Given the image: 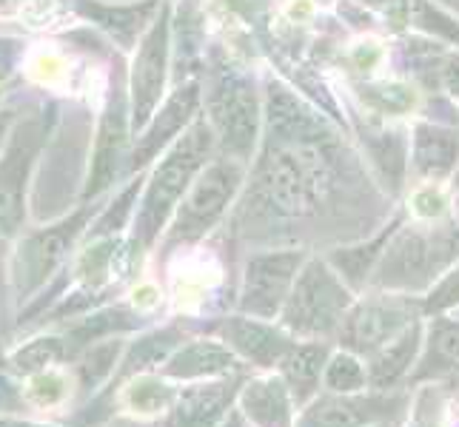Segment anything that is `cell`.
<instances>
[{
	"label": "cell",
	"mask_w": 459,
	"mask_h": 427,
	"mask_svg": "<svg viewBox=\"0 0 459 427\" xmlns=\"http://www.w3.org/2000/svg\"><path fill=\"white\" fill-rule=\"evenodd\" d=\"M137 188H140V183H137V185H129V188H126V192L120 194V200L115 202V209H108V211L100 217V223L94 226L91 236L112 234V231H117V228L126 223V217H129V211H132V200H134V194H137Z\"/></svg>",
	"instance_id": "37"
},
{
	"label": "cell",
	"mask_w": 459,
	"mask_h": 427,
	"mask_svg": "<svg viewBox=\"0 0 459 427\" xmlns=\"http://www.w3.org/2000/svg\"><path fill=\"white\" fill-rule=\"evenodd\" d=\"M169 72V9L160 12V21H154L140 43L137 57L132 63V120L140 129L154 115V106L160 103Z\"/></svg>",
	"instance_id": "12"
},
{
	"label": "cell",
	"mask_w": 459,
	"mask_h": 427,
	"mask_svg": "<svg viewBox=\"0 0 459 427\" xmlns=\"http://www.w3.org/2000/svg\"><path fill=\"white\" fill-rule=\"evenodd\" d=\"M439 414H442V393L434 388H425L417 397L414 414H411V427H439Z\"/></svg>",
	"instance_id": "36"
},
{
	"label": "cell",
	"mask_w": 459,
	"mask_h": 427,
	"mask_svg": "<svg viewBox=\"0 0 459 427\" xmlns=\"http://www.w3.org/2000/svg\"><path fill=\"white\" fill-rule=\"evenodd\" d=\"M174 402L171 388H166L157 379H137L129 388V405L137 414H157V410H166Z\"/></svg>",
	"instance_id": "35"
},
{
	"label": "cell",
	"mask_w": 459,
	"mask_h": 427,
	"mask_svg": "<svg viewBox=\"0 0 459 427\" xmlns=\"http://www.w3.org/2000/svg\"><path fill=\"white\" fill-rule=\"evenodd\" d=\"M223 427H251V424L246 422V414H243V410H229V416H226Z\"/></svg>",
	"instance_id": "43"
},
{
	"label": "cell",
	"mask_w": 459,
	"mask_h": 427,
	"mask_svg": "<svg viewBox=\"0 0 459 427\" xmlns=\"http://www.w3.org/2000/svg\"><path fill=\"white\" fill-rule=\"evenodd\" d=\"M246 177V163L240 160H217L205 168L197 180H192L188 192L183 194L178 219L169 234V245L178 243H195L209 234L220 217L226 214L234 194L240 192Z\"/></svg>",
	"instance_id": "7"
},
{
	"label": "cell",
	"mask_w": 459,
	"mask_h": 427,
	"mask_svg": "<svg viewBox=\"0 0 459 427\" xmlns=\"http://www.w3.org/2000/svg\"><path fill=\"white\" fill-rule=\"evenodd\" d=\"M357 4L385 14V21L394 26H411L425 38L459 49V21L434 0H357Z\"/></svg>",
	"instance_id": "18"
},
{
	"label": "cell",
	"mask_w": 459,
	"mask_h": 427,
	"mask_svg": "<svg viewBox=\"0 0 459 427\" xmlns=\"http://www.w3.org/2000/svg\"><path fill=\"white\" fill-rule=\"evenodd\" d=\"M240 402L246 419H251L257 427H291L294 402L282 376L248 382L240 393Z\"/></svg>",
	"instance_id": "23"
},
{
	"label": "cell",
	"mask_w": 459,
	"mask_h": 427,
	"mask_svg": "<svg viewBox=\"0 0 459 427\" xmlns=\"http://www.w3.org/2000/svg\"><path fill=\"white\" fill-rule=\"evenodd\" d=\"M220 337H223L243 359L255 362L257 368L280 365V359L291 351L294 337L274 325H265L260 320H248V316H229L220 325Z\"/></svg>",
	"instance_id": "17"
},
{
	"label": "cell",
	"mask_w": 459,
	"mask_h": 427,
	"mask_svg": "<svg viewBox=\"0 0 459 427\" xmlns=\"http://www.w3.org/2000/svg\"><path fill=\"white\" fill-rule=\"evenodd\" d=\"M237 379L195 385L171 402L163 427H217L237 397Z\"/></svg>",
	"instance_id": "21"
},
{
	"label": "cell",
	"mask_w": 459,
	"mask_h": 427,
	"mask_svg": "<svg viewBox=\"0 0 459 427\" xmlns=\"http://www.w3.org/2000/svg\"><path fill=\"white\" fill-rule=\"evenodd\" d=\"M0 427H46V424H31V422H14V419H0Z\"/></svg>",
	"instance_id": "46"
},
{
	"label": "cell",
	"mask_w": 459,
	"mask_h": 427,
	"mask_svg": "<svg viewBox=\"0 0 459 427\" xmlns=\"http://www.w3.org/2000/svg\"><path fill=\"white\" fill-rule=\"evenodd\" d=\"M359 100L366 103L379 117H403L417 108V89L400 81H379V83H362Z\"/></svg>",
	"instance_id": "29"
},
{
	"label": "cell",
	"mask_w": 459,
	"mask_h": 427,
	"mask_svg": "<svg viewBox=\"0 0 459 427\" xmlns=\"http://www.w3.org/2000/svg\"><path fill=\"white\" fill-rule=\"evenodd\" d=\"M400 52L405 57V66L411 77L429 91H439V69H442V57H446V43H439L434 38H411L400 46Z\"/></svg>",
	"instance_id": "28"
},
{
	"label": "cell",
	"mask_w": 459,
	"mask_h": 427,
	"mask_svg": "<svg viewBox=\"0 0 459 427\" xmlns=\"http://www.w3.org/2000/svg\"><path fill=\"white\" fill-rule=\"evenodd\" d=\"M29 397L35 399L38 405H55L57 399L66 397V382L55 373H38L31 379V388H29Z\"/></svg>",
	"instance_id": "38"
},
{
	"label": "cell",
	"mask_w": 459,
	"mask_h": 427,
	"mask_svg": "<svg viewBox=\"0 0 459 427\" xmlns=\"http://www.w3.org/2000/svg\"><path fill=\"white\" fill-rule=\"evenodd\" d=\"M405 219V211H394L388 217V223L379 226L374 234H368L366 240H357L351 245H340L334 248L331 254L325 257V262L334 268V271L340 274V279L348 285L351 291H362L368 288V279L374 274V268L379 262V257H383V248L385 243L391 240V234L397 231V226Z\"/></svg>",
	"instance_id": "19"
},
{
	"label": "cell",
	"mask_w": 459,
	"mask_h": 427,
	"mask_svg": "<svg viewBox=\"0 0 459 427\" xmlns=\"http://www.w3.org/2000/svg\"><path fill=\"white\" fill-rule=\"evenodd\" d=\"M368 427H400V419H385V422H374Z\"/></svg>",
	"instance_id": "47"
},
{
	"label": "cell",
	"mask_w": 459,
	"mask_h": 427,
	"mask_svg": "<svg viewBox=\"0 0 459 427\" xmlns=\"http://www.w3.org/2000/svg\"><path fill=\"white\" fill-rule=\"evenodd\" d=\"M325 362H328V347L323 342H303V345L294 342L291 351L280 359L282 382H286L294 405H306L316 393Z\"/></svg>",
	"instance_id": "24"
},
{
	"label": "cell",
	"mask_w": 459,
	"mask_h": 427,
	"mask_svg": "<svg viewBox=\"0 0 459 427\" xmlns=\"http://www.w3.org/2000/svg\"><path fill=\"white\" fill-rule=\"evenodd\" d=\"M354 303V291L323 257H308L297 271V279L280 311L282 328L291 334L323 339L337 334L342 316Z\"/></svg>",
	"instance_id": "4"
},
{
	"label": "cell",
	"mask_w": 459,
	"mask_h": 427,
	"mask_svg": "<svg viewBox=\"0 0 459 427\" xmlns=\"http://www.w3.org/2000/svg\"><path fill=\"white\" fill-rule=\"evenodd\" d=\"M9 125H12V112H0V146H4V140L9 134Z\"/></svg>",
	"instance_id": "44"
},
{
	"label": "cell",
	"mask_w": 459,
	"mask_h": 427,
	"mask_svg": "<svg viewBox=\"0 0 459 427\" xmlns=\"http://www.w3.org/2000/svg\"><path fill=\"white\" fill-rule=\"evenodd\" d=\"M46 137V120L35 117L12 137L6 160L0 163V248H4L23 223V188L31 160Z\"/></svg>",
	"instance_id": "10"
},
{
	"label": "cell",
	"mask_w": 459,
	"mask_h": 427,
	"mask_svg": "<svg viewBox=\"0 0 459 427\" xmlns=\"http://www.w3.org/2000/svg\"><path fill=\"white\" fill-rule=\"evenodd\" d=\"M152 12H154V0H149V4H143L140 9L137 6H117V9H91L89 6L86 9L89 18L103 23L106 29H112L123 43H129L134 38V31L143 26V21Z\"/></svg>",
	"instance_id": "33"
},
{
	"label": "cell",
	"mask_w": 459,
	"mask_h": 427,
	"mask_svg": "<svg viewBox=\"0 0 459 427\" xmlns=\"http://www.w3.org/2000/svg\"><path fill=\"white\" fill-rule=\"evenodd\" d=\"M303 262L306 254L299 248H280L255 254L246 265L240 308L255 316V320H274V316H280Z\"/></svg>",
	"instance_id": "9"
},
{
	"label": "cell",
	"mask_w": 459,
	"mask_h": 427,
	"mask_svg": "<svg viewBox=\"0 0 459 427\" xmlns=\"http://www.w3.org/2000/svg\"><path fill=\"white\" fill-rule=\"evenodd\" d=\"M86 217H89V209L72 214L69 219H63V223H57L52 228L31 234L21 243L18 254H14V265H12L14 296H18L21 303L35 294L40 285L57 271L60 262L66 260L69 248L77 240V234H81L86 226Z\"/></svg>",
	"instance_id": "8"
},
{
	"label": "cell",
	"mask_w": 459,
	"mask_h": 427,
	"mask_svg": "<svg viewBox=\"0 0 459 427\" xmlns=\"http://www.w3.org/2000/svg\"><path fill=\"white\" fill-rule=\"evenodd\" d=\"M197 100H200L197 83H186V86H180L178 91H174L171 98L166 100V106L160 108V115H157L146 125V132L137 137L134 160L129 163V168H143L149 160H154V157L160 154V149L169 146V142L178 137V132L183 129V125L195 117Z\"/></svg>",
	"instance_id": "20"
},
{
	"label": "cell",
	"mask_w": 459,
	"mask_h": 427,
	"mask_svg": "<svg viewBox=\"0 0 459 427\" xmlns=\"http://www.w3.org/2000/svg\"><path fill=\"white\" fill-rule=\"evenodd\" d=\"M120 351H123V342H117V339L94 342L86 347L83 359H81V368H77V373H81V388L86 393H91L108 376V371H112V365L120 356Z\"/></svg>",
	"instance_id": "31"
},
{
	"label": "cell",
	"mask_w": 459,
	"mask_h": 427,
	"mask_svg": "<svg viewBox=\"0 0 459 427\" xmlns=\"http://www.w3.org/2000/svg\"><path fill=\"white\" fill-rule=\"evenodd\" d=\"M183 342V334H180V328H163V330H154V334H146V337H140L132 347H129V354H126L123 359V365L115 376V382L106 388L103 397L112 399L115 397V390L120 382H126V379H132L134 373L140 371H146V368H154V365H160V362H166L171 356V351Z\"/></svg>",
	"instance_id": "26"
},
{
	"label": "cell",
	"mask_w": 459,
	"mask_h": 427,
	"mask_svg": "<svg viewBox=\"0 0 459 427\" xmlns=\"http://www.w3.org/2000/svg\"><path fill=\"white\" fill-rule=\"evenodd\" d=\"M459 260V228L451 217L411 219L397 226L368 285L374 291L425 294Z\"/></svg>",
	"instance_id": "2"
},
{
	"label": "cell",
	"mask_w": 459,
	"mask_h": 427,
	"mask_svg": "<svg viewBox=\"0 0 459 427\" xmlns=\"http://www.w3.org/2000/svg\"><path fill=\"white\" fill-rule=\"evenodd\" d=\"M448 311H459V260L422 296V313L431 316Z\"/></svg>",
	"instance_id": "34"
},
{
	"label": "cell",
	"mask_w": 459,
	"mask_h": 427,
	"mask_svg": "<svg viewBox=\"0 0 459 427\" xmlns=\"http://www.w3.org/2000/svg\"><path fill=\"white\" fill-rule=\"evenodd\" d=\"M456 316H459V311H456Z\"/></svg>",
	"instance_id": "48"
},
{
	"label": "cell",
	"mask_w": 459,
	"mask_h": 427,
	"mask_svg": "<svg viewBox=\"0 0 459 427\" xmlns=\"http://www.w3.org/2000/svg\"><path fill=\"white\" fill-rule=\"evenodd\" d=\"M459 371V316L431 313L429 325L422 328V347L408 373L411 385L434 382Z\"/></svg>",
	"instance_id": "16"
},
{
	"label": "cell",
	"mask_w": 459,
	"mask_h": 427,
	"mask_svg": "<svg viewBox=\"0 0 459 427\" xmlns=\"http://www.w3.org/2000/svg\"><path fill=\"white\" fill-rule=\"evenodd\" d=\"M434 4H439L446 12H451L454 18L459 21V0H434Z\"/></svg>",
	"instance_id": "45"
},
{
	"label": "cell",
	"mask_w": 459,
	"mask_h": 427,
	"mask_svg": "<svg viewBox=\"0 0 459 427\" xmlns=\"http://www.w3.org/2000/svg\"><path fill=\"white\" fill-rule=\"evenodd\" d=\"M439 91L451 98L454 103H459V49L456 52H446L442 57V69H439Z\"/></svg>",
	"instance_id": "39"
},
{
	"label": "cell",
	"mask_w": 459,
	"mask_h": 427,
	"mask_svg": "<svg viewBox=\"0 0 459 427\" xmlns=\"http://www.w3.org/2000/svg\"><path fill=\"white\" fill-rule=\"evenodd\" d=\"M205 108H209L205 123L226 157L246 163L255 154L260 134V100L255 83L231 66H214L205 83Z\"/></svg>",
	"instance_id": "5"
},
{
	"label": "cell",
	"mask_w": 459,
	"mask_h": 427,
	"mask_svg": "<svg viewBox=\"0 0 459 427\" xmlns=\"http://www.w3.org/2000/svg\"><path fill=\"white\" fill-rule=\"evenodd\" d=\"M362 149H366V166L374 174L379 188L394 200L403 194L408 180V132L391 125L385 117L366 123L359 129Z\"/></svg>",
	"instance_id": "14"
},
{
	"label": "cell",
	"mask_w": 459,
	"mask_h": 427,
	"mask_svg": "<svg viewBox=\"0 0 459 427\" xmlns=\"http://www.w3.org/2000/svg\"><path fill=\"white\" fill-rule=\"evenodd\" d=\"M18 55H21L18 43L0 38V81H6V77L14 72V60H18Z\"/></svg>",
	"instance_id": "41"
},
{
	"label": "cell",
	"mask_w": 459,
	"mask_h": 427,
	"mask_svg": "<svg viewBox=\"0 0 459 427\" xmlns=\"http://www.w3.org/2000/svg\"><path fill=\"white\" fill-rule=\"evenodd\" d=\"M21 393L14 390V385L9 382V376H6V368H4V362H0V410H14V407H21Z\"/></svg>",
	"instance_id": "40"
},
{
	"label": "cell",
	"mask_w": 459,
	"mask_h": 427,
	"mask_svg": "<svg viewBox=\"0 0 459 427\" xmlns=\"http://www.w3.org/2000/svg\"><path fill=\"white\" fill-rule=\"evenodd\" d=\"M66 359V347H63L60 337H40L35 342H29L26 347H21L18 354H12L6 368L12 373H21V376H35L40 371H46L55 362Z\"/></svg>",
	"instance_id": "30"
},
{
	"label": "cell",
	"mask_w": 459,
	"mask_h": 427,
	"mask_svg": "<svg viewBox=\"0 0 459 427\" xmlns=\"http://www.w3.org/2000/svg\"><path fill=\"white\" fill-rule=\"evenodd\" d=\"M143 325V316L129 311V308H112L103 313H94L89 320H83L81 325H74L63 339V347H66V359L74 356L77 351H86L89 345L100 342L103 337L115 334V330H132Z\"/></svg>",
	"instance_id": "27"
},
{
	"label": "cell",
	"mask_w": 459,
	"mask_h": 427,
	"mask_svg": "<svg viewBox=\"0 0 459 427\" xmlns=\"http://www.w3.org/2000/svg\"><path fill=\"white\" fill-rule=\"evenodd\" d=\"M0 94H4V91H0Z\"/></svg>",
	"instance_id": "49"
},
{
	"label": "cell",
	"mask_w": 459,
	"mask_h": 427,
	"mask_svg": "<svg viewBox=\"0 0 459 427\" xmlns=\"http://www.w3.org/2000/svg\"><path fill=\"white\" fill-rule=\"evenodd\" d=\"M448 217L454 219V226L459 228V166L448 180Z\"/></svg>",
	"instance_id": "42"
},
{
	"label": "cell",
	"mask_w": 459,
	"mask_h": 427,
	"mask_svg": "<svg viewBox=\"0 0 459 427\" xmlns=\"http://www.w3.org/2000/svg\"><path fill=\"white\" fill-rule=\"evenodd\" d=\"M422 328H425L422 320L411 322L400 337H394L388 345H383L377 354L368 356L366 376H368L371 388L388 390L411 373V368H414V362L420 356V347H422Z\"/></svg>",
	"instance_id": "22"
},
{
	"label": "cell",
	"mask_w": 459,
	"mask_h": 427,
	"mask_svg": "<svg viewBox=\"0 0 459 427\" xmlns=\"http://www.w3.org/2000/svg\"><path fill=\"white\" fill-rule=\"evenodd\" d=\"M408 407V393H337L316 399L297 427H368L374 422L400 419Z\"/></svg>",
	"instance_id": "11"
},
{
	"label": "cell",
	"mask_w": 459,
	"mask_h": 427,
	"mask_svg": "<svg viewBox=\"0 0 459 427\" xmlns=\"http://www.w3.org/2000/svg\"><path fill=\"white\" fill-rule=\"evenodd\" d=\"M323 379H325V388L334 393H359L368 385V376H366V368H362L359 356L348 354V351L331 356L325 362Z\"/></svg>",
	"instance_id": "32"
},
{
	"label": "cell",
	"mask_w": 459,
	"mask_h": 427,
	"mask_svg": "<svg viewBox=\"0 0 459 427\" xmlns=\"http://www.w3.org/2000/svg\"><path fill=\"white\" fill-rule=\"evenodd\" d=\"M240 368L237 356L217 342H192L166 359V373L174 379H200L217 373H234Z\"/></svg>",
	"instance_id": "25"
},
{
	"label": "cell",
	"mask_w": 459,
	"mask_h": 427,
	"mask_svg": "<svg viewBox=\"0 0 459 427\" xmlns=\"http://www.w3.org/2000/svg\"><path fill=\"white\" fill-rule=\"evenodd\" d=\"M126 134H129V108H126V94L120 86L108 94V106L100 123V134H98V146H94L91 157V171H89V183L83 197H98L103 188H108L120 174L123 163V149H126Z\"/></svg>",
	"instance_id": "15"
},
{
	"label": "cell",
	"mask_w": 459,
	"mask_h": 427,
	"mask_svg": "<svg viewBox=\"0 0 459 427\" xmlns=\"http://www.w3.org/2000/svg\"><path fill=\"white\" fill-rule=\"evenodd\" d=\"M459 166V125L420 117L408 132V174L417 183H448Z\"/></svg>",
	"instance_id": "13"
},
{
	"label": "cell",
	"mask_w": 459,
	"mask_h": 427,
	"mask_svg": "<svg viewBox=\"0 0 459 427\" xmlns=\"http://www.w3.org/2000/svg\"><path fill=\"white\" fill-rule=\"evenodd\" d=\"M422 320V299L400 291H371L359 303H351L340 322V345L354 356H371L394 337Z\"/></svg>",
	"instance_id": "6"
},
{
	"label": "cell",
	"mask_w": 459,
	"mask_h": 427,
	"mask_svg": "<svg viewBox=\"0 0 459 427\" xmlns=\"http://www.w3.org/2000/svg\"><path fill=\"white\" fill-rule=\"evenodd\" d=\"M391 214V197L334 125L311 137L265 140L237 223L265 240L357 243Z\"/></svg>",
	"instance_id": "1"
},
{
	"label": "cell",
	"mask_w": 459,
	"mask_h": 427,
	"mask_svg": "<svg viewBox=\"0 0 459 427\" xmlns=\"http://www.w3.org/2000/svg\"><path fill=\"white\" fill-rule=\"evenodd\" d=\"M214 146V134L209 123L197 120L192 129L174 142V149L163 157V163L154 168L146 197L140 202V211L134 217V243L152 245L160 236L166 219L180 205V197L188 192V185L200 174V168L209 160V151Z\"/></svg>",
	"instance_id": "3"
}]
</instances>
